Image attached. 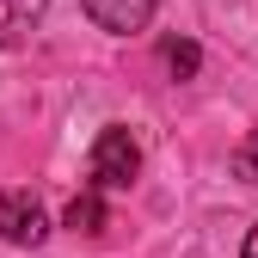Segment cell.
I'll return each instance as SVG.
<instances>
[{"instance_id":"cell-1","label":"cell","mask_w":258,"mask_h":258,"mask_svg":"<svg viewBox=\"0 0 258 258\" xmlns=\"http://www.w3.org/2000/svg\"><path fill=\"white\" fill-rule=\"evenodd\" d=\"M136 172H142L136 136H129L123 123L99 129V142H92V184H99V190H123V184H136Z\"/></svg>"},{"instance_id":"cell-2","label":"cell","mask_w":258,"mask_h":258,"mask_svg":"<svg viewBox=\"0 0 258 258\" xmlns=\"http://www.w3.org/2000/svg\"><path fill=\"white\" fill-rule=\"evenodd\" d=\"M0 240L7 246H43L49 240L43 203L31 197V190H0Z\"/></svg>"},{"instance_id":"cell-3","label":"cell","mask_w":258,"mask_h":258,"mask_svg":"<svg viewBox=\"0 0 258 258\" xmlns=\"http://www.w3.org/2000/svg\"><path fill=\"white\" fill-rule=\"evenodd\" d=\"M80 7H86V19L99 31H111V37H129V31H142L154 19V0H80Z\"/></svg>"},{"instance_id":"cell-4","label":"cell","mask_w":258,"mask_h":258,"mask_svg":"<svg viewBox=\"0 0 258 258\" xmlns=\"http://www.w3.org/2000/svg\"><path fill=\"white\" fill-rule=\"evenodd\" d=\"M68 228H74V234H99V228H105V203H99V184H92V190H80V197L68 203Z\"/></svg>"},{"instance_id":"cell-5","label":"cell","mask_w":258,"mask_h":258,"mask_svg":"<svg viewBox=\"0 0 258 258\" xmlns=\"http://www.w3.org/2000/svg\"><path fill=\"white\" fill-rule=\"evenodd\" d=\"M160 55H166V68H172V80H190V74L203 68V49L190 43V37H172V43L160 49Z\"/></svg>"},{"instance_id":"cell-6","label":"cell","mask_w":258,"mask_h":258,"mask_svg":"<svg viewBox=\"0 0 258 258\" xmlns=\"http://www.w3.org/2000/svg\"><path fill=\"white\" fill-rule=\"evenodd\" d=\"M43 7H49V0H0V13H7V25H13V31L37 25V19H43Z\"/></svg>"},{"instance_id":"cell-7","label":"cell","mask_w":258,"mask_h":258,"mask_svg":"<svg viewBox=\"0 0 258 258\" xmlns=\"http://www.w3.org/2000/svg\"><path fill=\"white\" fill-rule=\"evenodd\" d=\"M234 172H240L246 184H258V129H252V136L240 142V154H234Z\"/></svg>"},{"instance_id":"cell-8","label":"cell","mask_w":258,"mask_h":258,"mask_svg":"<svg viewBox=\"0 0 258 258\" xmlns=\"http://www.w3.org/2000/svg\"><path fill=\"white\" fill-rule=\"evenodd\" d=\"M240 258H258V228L246 234V246H240Z\"/></svg>"}]
</instances>
